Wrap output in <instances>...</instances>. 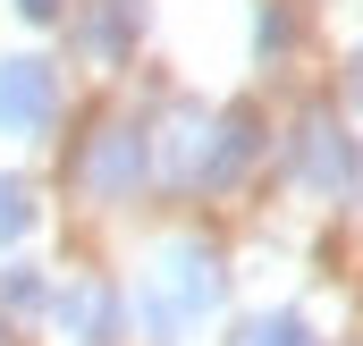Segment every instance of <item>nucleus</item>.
Masks as SVG:
<instances>
[{"mask_svg": "<svg viewBox=\"0 0 363 346\" xmlns=\"http://www.w3.org/2000/svg\"><path fill=\"white\" fill-rule=\"evenodd\" d=\"M51 101V85L34 77V68H17V77H0V118H34Z\"/></svg>", "mask_w": 363, "mask_h": 346, "instance_id": "obj_1", "label": "nucleus"}, {"mask_svg": "<svg viewBox=\"0 0 363 346\" xmlns=\"http://www.w3.org/2000/svg\"><path fill=\"white\" fill-rule=\"evenodd\" d=\"M17 228H26V194H17V186H0V237H17Z\"/></svg>", "mask_w": 363, "mask_h": 346, "instance_id": "obj_2", "label": "nucleus"}]
</instances>
